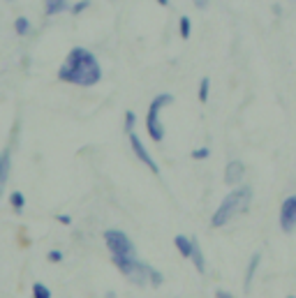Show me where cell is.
I'll return each instance as SVG.
<instances>
[{"label": "cell", "mask_w": 296, "mask_h": 298, "mask_svg": "<svg viewBox=\"0 0 296 298\" xmlns=\"http://www.w3.org/2000/svg\"><path fill=\"white\" fill-rule=\"evenodd\" d=\"M58 79L65 81V83H74V86L90 88L95 83H100L102 67L88 49L74 47L68 53V58L61 65V70H58Z\"/></svg>", "instance_id": "cell-1"}, {"label": "cell", "mask_w": 296, "mask_h": 298, "mask_svg": "<svg viewBox=\"0 0 296 298\" xmlns=\"http://www.w3.org/2000/svg\"><path fill=\"white\" fill-rule=\"evenodd\" d=\"M250 204H252V187L238 185L236 190H231L227 197L222 199V204L218 206V211L213 213V218H211V226H213V229L224 226L227 222H231V220L238 218L241 213L248 211Z\"/></svg>", "instance_id": "cell-2"}, {"label": "cell", "mask_w": 296, "mask_h": 298, "mask_svg": "<svg viewBox=\"0 0 296 298\" xmlns=\"http://www.w3.org/2000/svg\"><path fill=\"white\" fill-rule=\"evenodd\" d=\"M174 104V95L171 93H160L157 97L150 102L148 106V113H146V130H148V137L155 141V144H160L164 139V127L160 123V113L164 106Z\"/></svg>", "instance_id": "cell-3"}, {"label": "cell", "mask_w": 296, "mask_h": 298, "mask_svg": "<svg viewBox=\"0 0 296 298\" xmlns=\"http://www.w3.org/2000/svg\"><path fill=\"white\" fill-rule=\"evenodd\" d=\"M114 266L132 282V285L144 287L150 278V266L144 264L139 257H111Z\"/></svg>", "instance_id": "cell-4"}, {"label": "cell", "mask_w": 296, "mask_h": 298, "mask_svg": "<svg viewBox=\"0 0 296 298\" xmlns=\"http://www.w3.org/2000/svg\"><path fill=\"white\" fill-rule=\"evenodd\" d=\"M104 245L111 252V257H137L135 243L121 229H107L104 231Z\"/></svg>", "instance_id": "cell-5"}, {"label": "cell", "mask_w": 296, "mask_h": 298, "mask_svg": "<svg viewBox=\"0 0 296 298\" xmlns=\"http://www.w3.org/2000/svg\"><path fill=\"white\" fill-rule=\"evenodd\" d=\"M280 229L285 233H292L296 229V194L287 197L280 206Z\"/></svg>", "instance_id": "cell-6"}, {"label": "cell", "mask_w": 296, "mask_h": 298, "mask_svg": "<svg viewBox=\"0 0 296 298\" xmlns=\"http://www.w3.org/2000/svg\"><path fill=\"white\" fill-rule=\"evenodd\" d=\"M130 146H132V150H135V155L139 157V162H144V164L150 169L153 173H160V166L155 164V159L150 157V152H148V148L142 144V139L137 137V134L130 132Z\"/></svg>", "instance_id": "cell-7"}, {"label": "cell", "mask_w": 296, "mask_h": 298, "mask_svg": "<svg viewBox=\"0 0 296 298\" xmlns=\"http://www.w3.org/2000/svg\"><path fill=\"white\" fill-rule=\"evenodd\" d=\"M243 178H245V164L241 159H231L224 169V183L227 185H241Z\"/></svg>", "instance_id": "cell-8"}, {"label": "cell", "mask_w": 296, "mask_h": 298, "mask_svg": "<svg viewBox=\"0 0 296 298\" xmlns=\"http://www.w3.org/2000/svg\"><path fill=\"white\" fill-rule=\"evenodd\" d=\"M9 171H12V155H9V150H2L0 152V199H2L5 185L9 180Z\"/></svg>", "instance_id": "cell-9"}, {"label": "cell", "mask_w": 296, "mask_h": 298, "mask_svg": "<svg viewBox=\"0 0 296 298\" xmlns=\"http://www.w3.org/2000/svg\"><path fill=\"white\" fill-rule=\"evenodd\" d=\"M259 264H262V254L257 252V254H252V259H250V264H248V271H245V282H243V292L245 294L250 292V285H252V280H255V273H257V268H259Z\"/></svg>", "instance_id": "cell-10"}, {"label": "cell", "mask_w": 296, "mask_h": 298, "mask_svg": "<svg viewBox=\"0 0 296 298\" xmlns=\"http://www.w3.org/2000/svg\"><path fill=\"white\" fill-rule=\"evenodd\" d=\"M190 259H192L197 273H206V259H204V252L199 247V240L197 238H192V254H190Z\"/></svg>", "instance_id": "cell-11"}, {"label": "cell", "mask_w": 296, "mask_h": 298, "mask_svg": "<svg viewBox=\"0 0 296 298\" xmlns=\"http://www.w3.org/2000/svg\"><path fill=\"white\" fill-rule=\"evenodd\" d=\"M174 245H176V250L181 252V257H185V259H190V254H192V238H188V236H176L174 238Z\"/></svg>", "instance_id": "cell-12"}, {"label": "cell", "mask_w": 296, "mask_h": 298, "mask_svg": "<svg viewBox=\"0 0 296 298\" xmlns=\"http://www.w3.org/2000/svg\"><path fill=\"white\" fill-rule=\"evenodd\" d=\"M68 9V0H44V12L47 16H56Z\"/></svg>", "instance_id": "cell-13"}, {"label": "cell", "mask_w": 296, "mask_h": 298, "mask_svg": "<svg viewBox=\"0 0 296 298\" xmlns=\"http://www.w3.org/2000/svg\"><path fill=\"white\" fill-rule=\"evenodd\" d=\"M14 30H16L19 37H26V35L30 33V21H28L26 16H19V19L14 21Z\"/></svg>", "instance_id": "cell-14"}, {"label": "cell", "mask_w": 296, "mask_h": 298, "mask_svg": "<svg viewBox=\"0 0 296 298\" xmlns=\"http://www.w3.org/2000/svg\"><path fill=\"white\" fill-rule=\"evenodd\" d=\"M209 93H211V79L209 76H204L202 81H199V102H209Z\"/></svg>", "instance_id": "cell-15"}, {"label": "cell", "mask_w": 296, "mask_h": 298, "mask_svg": "<svg viewBox=\"0 0 296 298\" xmlns=\"http://www.w3.org/2000/svg\"><path fill=\"white\" fill-rule=\"evenodd\" d=\"M9 204H12V208L16 213L23 211V206H26V197H23V192H12V197H9Z\"/></svg>", "instance_id": "cell-16"}, {"label": "cell", "mask_w": 296, "mask_h": 298, "mask_svg": "<svg viewBox=\"0 0 296 298\" xmlns=\"http://www.w3.org/2000/svg\"><path fill=\"white\" fill-rule=\"evenodd\" d=\"M190 30H192V21H190V16H181V23H178V33H181L183 40H188V37H190Z\"/></svg>", "instance_id": "cell-17"}, {"label": "cell", "mask_w": 296, "mask_h": 298, "mask_svg": "<svg viewBox=\"0 0 296 298\" xmlns=\"http://www.w3.org/2000/svg\"><path fill=\"white\" fill-rule=\"evenodd\" d=\"M33 296L35 298H51V289L47 285H42V282H35L33 285Z\"/></svg>", "instance_id": "cell-18"}, {"label": "cell", "mask_w": 296, "mask_h": 298, "mask_svg": "<svg viewBox=\"0 0 296 298\" xmlns=\"http://www.w3.org/2000/svg\"><path fill=\"white\" fill-rule=\"evenodd\" d=\"M135 125H137V116H135V111H125V123H123V130L125 132H132L135 130Z\"/></svg>", "instance_id": "cell-19"}, {"label": "cell", "mask_w": 296, "mask_h": 298, "mask_svg": "<svg viewBox=\"0 0 296 298\" xmlns=\"http://www.w3.org/2000/svg\"><path fill=\"white\" fill-rule=\"evenodd\" d=\"M88 7H90V0H79L76 5H72V7H70V12H72L74 16H76V14H81V12H83V9H88Z\"/></svg>", "instance_id": "cell-20"}, {"label": "cell", "mask_w": 296, "mask_h": 298, "mask_svg": "<svg viewBox=\"0 0 296 298\" xmlns=\"http://www.w3.org/2000/svg\"><path fill=\"white\" fill-rule=\"evenodd\" d=\"M211 155V148L202 146V148H197V150H192V159H206Z\"/></svg>", "instance_id": "cell-21"}, {"label": "cell", "mask_w": 296, "mask_h": 298, "mask_svg": "<svg viewBox=\"0 0 296 298\" xmlns=\"http://www.w3.org/2000/svg\"><path fill=\"white\" fill-rule=\"evenodd\" d=\"M148 282L153 287H160L162 285V273H157L155 268H150V278H148Z\"/></svg>", "instance_id": "cell-22"}, {"label": "cell", "mask_w": 296, "mask_h": 298, "mask_svg": "<svg viewBox=\"0 0 296 298\" xmlns=\"http://www.w3.org/2000/svg\"><path fill=\"white\" fill-rule=\"evenodd\" d=\"M47 259L51 261V264H61V261H63V252L61 250H51L47 254Z\"/></svg>", "instance_id": "cell-23"}, {"label": "cell", "mask_w": 296, "mask_h": 298, "mask_svg": "<svg viewBox=\"0 0 296 298\" xmlns=\"http://www.w3.org/2000/svg\"><path fill=\"white\" fill-rule=\"evenodd\" d=\"M58 222H61V224H72V218H70V215H58Z\"/></svg>", "instance_id": "cell-24"}, {"label": "cell", "mask_w": 296, "mask_h": 298, "mask_svg": "<svg viewBox=\"0 0 296 298\" xmlns=\"http://www.w3.org/2000/svg\"><path fill=\"white\" fill-rule=\"evenodd\" d=\"M195 7L197 9H206V7H209V0H195Z\"/></svg>", "instance_id": "cell-25"}, {"label": "cell", "mask_w": 296, "mask_h": 298, "mask_svg": "<svg viewBox=\"0 0 296 298\" xmlns=\"http://www.w3.org/2000/svg\"><path fill=\"white\" fill-rule=\"evenodd\" d=\"M216 296H218V298H229L231 294H229V292H222V289H220V292H216Z\"/></svg>", "instance_id": "cell-26"}, {"label": "cell", "mask_w": 296, "mask_h": 298, "mask_svg": "<svg viewBox=\"0 0 296 298\" xmlns=\"http://www.w3.org/2000/svg\"><path fill=\"white\" fill-rule=\"evenodd\" d=\"M157 2H160L162 7H167V5H169V0H157Z\"/></svg>", "instance_id": "cell-27"}]
</instances>
